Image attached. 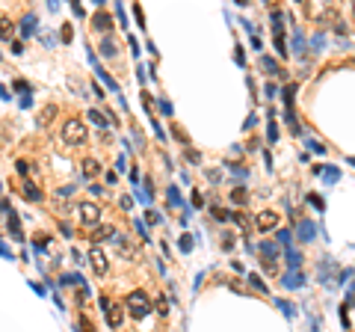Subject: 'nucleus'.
Returning <instances> with one entry per match:
<instances>
[{"label":"nucleus","mask_w":355,"mask_h":332,"mask_svg":"<svg viewBox=\"0 0 355 332\" xmlns=\"http://www.w3.org/2000/svg\"><path fill=\"white\" fill-rule=\"evenodd\" d=\"M261 69L267 71V74H278V77H284L287 71H281V66L272 59V56H261Z\"/></svg>","instance_id":"2eb2a0df"},{"label":"nucleus","mask_w":355,"mask_h":332,"mask_svg":"<svg viewBox=\"0 0 355 332\" xmlns=\"http://www.w3.org/2000/svg\"><path fill=\"white\" fill-rule=\"evenodd\" d=\"M311 48H314V51L326 48V36H322V33H314V36H311Z\"/></svg>","instance_id":"2f4dec72"},{"label":"nucleus","mask_w":355,"mask_h":332,"mask_svg":"<svg viewBox=\"0 0 355 332\" xmlns=\"http://www.w3.org/2000/svg\"><path fill=\"white\" fill-rule=\"evenodd\" d=\"M257 249H261L264 261H275V258H278V244H275V240H261Z\"/></svg>","instance_id":"f8f14e48"},{"label":"nucleus","mask_w":355,"mask_h":332,"mask_svg":"<svg viewBox=\"0 0 355 332\" xmlns=\"http://www.w3.org/2000/svg\"><path fill=\"white\" fill-rule=\"evenodd\" d=\"M184 155H186L189 163H202V155H199V152H192V148H184Z\"/></svg>","instance_id":"ea45409f"},{"label":"nucleus","mask_w":355,"mask_h":332,"mask_svg":"<svg viewBox=\"0 0 355 332\" xmlns=\"http://www.w3.org/2000/svg\"><path fill=\"white\" fill-rule=\"evenodd\" d=\"M101 312H104V317H107V323H110L113 329H118V326L124 323V309H121L118 303H113V299L101 297Z\"/></svg>","instance_id":"7ed1b4c3"},{"label":"nucleus","mask_w":355,"mask_h":332,"mask_svg":"<svg viewBox=\"0 0 355 332\" xmlns=\"http://www.w3.org/2000/svg\"><path fill=\"white\" fill-rule=\"evenodd\" d=\"M169 202H172V205H184V202H181V193H178V187H169Z\"/></svg>","instance_id":"a19ab883"},{"label":"nucleus","mask_w":355,"mask_h":332,"mask_svg":"<svg viewBox=\"0 0 355 332\" xmlns=\"http://www.w3.org/2000/svg\"><path fill=\"white\" fill-rule=\"evenodd\" d=\"M33 24H36V18H33V15H24V21H21V33L30 36V33H33Z\"/></svg>","instance_id":"c756f323"},{"label":"nucleus","mask_w":355,"mask_h":332,"mask_svg":"<svg viewBox=\"0 0 355 332\" xmlns=\"http://www.w3.org/2000/svg\"><path fill=\"white\" fill-rule=\"evenodd\" d=\"M222 249H234V234H228V231H225V237H222Z\"/></svg>","instance_id":"c03bdc74"},{"label":"nucleus","mask_w":355,"mask_h":332,"mask_svg":"<svg viewBox=\"0 0 355 332\" xmlns=\"http://www.w3.org/2000/svg\"><path fill=\"white\" fill-rule=\"evenodd\" d=\"M86 137L89 134H86V125L80 119H68L62 125V140H66V145H83Z\"/></svg>","instance_id":"f257e3e1"},{"label":"nucleus","mask_w":355,"mask_h":332,"mask_svg":"<svg viewBox=\"0 0 355 332\" xmlns=\"http://www.w3.org/2000/svg\"><path fill=\"white\" fill-rule=\"evenodd\" d=\"M249 285H252V288L257 291V294H267V291H270V288L264 285V279H261L257 273H249Z\"/></svg>","instance_id":"412c9836"},{"label":"nucleus","mask_w":355,"mask_h":332,"mask_svg":"<svg viewBox=\"0 0 355 332\" xmlns=\"http://www.w3.org/2000/svg\"><path fill=\"white\" fill-rule=\"evenodd\" d=\"M296 237H299L302 244H314V237H317V226H314L311 220H296Z\"/></svg>","instance_id":"423d86ee"},{"label":"nucleus","mask_w":355,"mask_h":332,"mask_svg":"<svg viewBox=\"0 0 355 332\" xmlns=\"http://www.w3.org/2000/svg\"><path fill=\"white\" fill-rule=\"evenodd\" d=\"M45 246H48V234H39L36 237V249H45Z\"/></svg>","instance_id":"603ef678"},{"label":"nucleus","mask_w":355,"mask_h":332,"mask_svg":"<svg viewBox=\"0 0 355 332\" xmlns=\"http://www.w3.org/2000/svg\"><path fill=\"white\" fill-rule=\"evenodd\" d=\"M231 175H234L237 181H246V175H249V169H246V166H231Z\"/></svg>","instance_id":"f704fd0d"},{"label":"nucleus","mask_w":355,"mask_h":332,"mask_svg":"<svg viewBox=\"0 0 355 332\" xmlns=\"http://www.w3.org/2000/svg\"><path fill=\"white\" fill-rule=\"evenodd\" d=\"M77 220L83 226H101V208L95 202H80L77 205Z\"/></svg>","instance_id":"20e7f679"},{"label":"nucleus","mask_w":355,"mask_h":332,"mask_svg":"<svg viewBox=\"0 0 355 332\" xmlns=\"http://www.w3.org/2000/svg\"><path fill=\"white\" fill-rule=\"evenodd\" d=\"M284 252H287V267H290V270H299V267H302V252H299V249H293V246H287Z\"/></svg>","instance_id":"dca6fc26"},{"label":"nucleus","mask_w":355,"mask_h":332,"mask_svg":"<svg viewBox=\"0 0 355 332\" xmlns=\"http://www.w3.org/2000/svg\"><path fill=\"white\" fill-rule=\"evenodd\" d=\"M335 273H340L338 267H335V261H332V258H322L320 261V282L326 288H332V276H335Z\"/></svg>","instance_id":"1a4fd4ad"},{"label":"nucleus","mask_w":355,"mask_h":332,"mask_svg":"<svg viewBox=\"0 0 355 332\" xmlns=\"http://www.w3.org/2000/svg\"><path fill=\"white\" fill-rule=\"evenodd\" d=\"M172 134H175L178 140L184 142V145H189V140H186V134H184V131H178V125H172Z\"/></svg>","instance_id":"a18cd8bd"},{"label":"nucleus","mask_w":355,"mask_h":332,"mask_svg":"<svg viewBox=\"0 0 355 332\" xmlns=\"http://www.w3.org/2000/svg\"><path fill=\"white\" fill-rule=\"evenodd\" d=\"M53 116H56V104H48L39 110V116H36V122L42 125V128H48V125L53 122Z\"/></svg>","instance_id":"ddd939ff"},{"label":"nucleus","mask_w":355,"mask_h":332,"mask_svg":"<svg viewBox=\"0 0 355 332\" xmlns=\"http://www.w3.org/2000/svg\"><path fill=\"white\" fill-rule=\"evenodd\" d=\"M261 270H264V273H270V276H275V273H278V264H275V261H261Z\"/></svg>","instance_id":"c9c22d12"},{"label":"nucleus","mask_w":355,"mask_h":332,"mask_svg":"<svg viewBox=\"0 0 355 332\" xmlns=\"http://www.w3.org/2000/svg\"><path fill=\"white\" fill-rule=\"evenodd\" d=\"M0 39H12V21L0 18Z\"/></svg>","instance_id":"bb28decb"},{"label":"nucleus","mask_w":355,"mask_h":332,"mask_svg":"<svg viewBox=\"0 0 355 332\" xmlns=\"http://www.w3.org/2000/svg\"><path fill=\"white\" fill-rule=\"evenodd\" d=\"M98 172H101V163H98L95 158H86L83 160V175H86V178H95Z\"/></svg>","instance_id":"6ab92c4d"},{"label":"nucleus","mask_w":355,"mask_h":332,"mask_svg":"<svg viewBox=\"0 0 355 332\" xmlns=\"http://www.w3.org/2000/svg\"><path fill=\"white\" fill-rule=\"evenodd\" d=\"M281 98H284L287 110H293V98H296V83H287V86L281 89Z\"/></svg>","instance_id":"aec40b11"},{"label":"nucleus","mask_w":355,"mask_h":332,"mask_svg":"<svg viewBox=\"0 0 355 332\" xmlns=\"http://www.w3.org/2000/svg\"><path fill=\"white\" fill-rule=\"evenodd\" d=\"M89 119L98 125V128H107V125H110V119H107L104 113H98V110H89Z\"/></svg>","instance_id":"a878e982"},{"label":"nucleus","mask_w":355,"mask_h":332,"mask_svg":"<svg viewBox=\"0 0 355 332\" xmlns=\"http://www.w3.org/2000/svg\"><path fill=\"white\" fill-rule=\"evenodd\" d=\"M101 53H104V56H116V53H118L116 42H113V39H104V42H101Z\"/></svg>","instance_id":"393cba45"},{"label":"nucleus","mask_w":355,"mask_h":332,"mask_svg":"<svg viewBox=\"0 0 355 332\" xmlns=\"http://www.w3.org/2000/svg\"><path fill=\"white\" fill-rule=\"evenodd\" d=\"M267 137H270V142L278 140V125H275V119H272V113H270V131H267Z\"/></svg>","instance_id":"473e14b6"},{"label":"nucleus","mask_w":355,"mask_h":332,"mask_svg":"<svg viewBox=\"0 0 355 332\" xmlns=\"http://www.w3.org/2000/svg\"><path fill=\"white\" fill-rule=\"evenodd\" d=\"M110 237H116V228L113 226H95V231H92V240H95V244L110 240Z\"/></svg>","instance_id":"4468645a"},{"label":"nucleus","mask_w":355,"mask_h":332,"mask_svg":"<svg viewBox=\"0 0 355 332\" xmlns=\"http://www.w3.org/2000/svg\"><path fill=\"white\" fill-rule=\"evenodd\" d=\"M352 18H355V3H352Z\"/></svg>","instance_id":"052dcab7"},{"label":"nucleus","mask_w":355,"mask_h":332,"mask_svg":"<svg viewBox=\"0 0 355 332\" xmlns=\"http://www.w3.org/2000/svg\"><path fill=\"white\" fill-rule=\"evenodd\" d=\"M335 33H338V36H346V24H343V21H338V24H335Z\"/></svg>","instance_id":"5fc2aeb1"},{"label":"nucleus","mask_w":355,"mask_h":332,"mask_svg":"<svg viewBox=\"0 0 355 332\" xmlns=\"http://www.w3.org/2000/svg\"><path fill=\"white\" fill-rule=\"evenodd\" d=\"M231 220H234L237 226H240V228H243V231H246V237H249V217H246V214H234Z\"/></svg>","instance_id":"cd10ccee"},{"label":"nucleus","mask_w":355,"mask_h":332,"mask_svg":"<svg viewBox=\"0 0 355 332\" xmlns=\"http://www.w3.org/2000/svg\"><path fill=\"white\" fill-rule=\"evenodd\" d=\"M338 6H335V3H329V6H326V9H320V15H317V24H320V27H326V24H338Z\"/></svg>","instance_id":"9d476101"},{"label":"nucleus","mask_w":355,"mask_h":332,"mask_svg":"<svg viewBox=\"0 0 355 332\" xmlns=\"http://www.w3.org/2000/svg\"><path fill=\"white\" fill-rule=\"evenodd\" d=\"M192 249V237L189 234H181V252H189Z\"/></svg>","instance_id":"79ce46f5"},{"label":"nucleus","mask_w":355,"mask_h":332,"mask_svg":"<svg viewBox=\"0 0 355 332\" xmlns=\"http://www.w3.org/2000/svg\"><path fill=\"white\" fill-rule=\"evenodd\" d=\"M284 119H287V125H290V131H293V134H302L299 119H296V113H293V110H284Z\"/></svg>","instance_id":"4be33fe9"},{"label":"nucleus","mask_w":355,"mask_h":332,"mask_svg":"<svg viewBox=\"0 0 355 332\" xmlns=\"http://www.w3.org/2000/svg\"><path fill=\"white\" fill-rule=\"evenodd\" d=\"M192 205H196V208H202V205H204V196H202V193H192Z\"/></svg>","instance_id":"864d4df0"},{"label":"nucleus","mask_w":355,"mask_h":332,"mask_svg":"<svg viewBox=\"0 0 355 332\" xmlns=\"http://www.w3.org/2000/svg\"><path fill=\"white\" fill-rule=\"evenodd\" d=\"M89 264H92V270H95L98 276H107V270H110V264H107V255H104L101 246H92V249H89Z\"/></svg>","instance_id":"39448f33"},{"label":"nucleus","mask_w":355,"mask_h":332,"mask_svg":"<svg viewBox=\"0 0 355 332\" xmlns=\"http://www.w3.org/2000/svg\"><path fill=\"white\" fill-rule=\"evenodd\" d=\"M272 303H275V306H278V309H281V312H284V315H287V317H293V315H296V309L290 306L287 299H272Z\"/></svg>","instance_id":"c85d7f7f"},{"label":"nucleus","mask_w":355,"mask_h":332,"mask_svg":"<svg viewBox=\"0 0 355 332\" xmlns=\"http://www.w3.org/2000/svg\"><path fill=\"white\" fill-rule=\"evenodd\" d=\"M308 202H311V205H314L317 210H322V208H326V202H322V196H308Z\"/></svg>","instance_id":"37998d69"},{"label":"nucleus","mask_w":355,"mask_h":332,"mask_svg":"<svg viewBox=\"0 0 355 332\" xmlns=\"http://www.w3.org/2000/svg\"><path fill=\"white\" fill-rule=\"evenodd\" d=\"M80 332H95L92 323H89V317H80Z\"/></svg>","instance_id":"3c124183"},{"label":"nucleus","mask_w":355,"mask_h":332,"mask_svg":"<svg viewBox=\"0 0 355 332\" xmlns=\"http://www.w3.org/2000/svg\"><path fill=\"white\" fill-rule=\"evenodd\" d=\"M9 231H12L15 237H21V228H18V217H15V214H9Z\"/></svg>","instance_id":"58836bf2"},{"label":"nucleus","mask_w":355,"mask_h":332,"mask_svg":"<svg viewBox=\"0 0 355 332\" xmlns=\"http://www.w3.org/2000/svg\"><path fill=\"white\" fill-rule=\"evenodd\" d=\"M62 42H71V27H62Z\"/></svg>","instance_id":"4d7b16f0"},{"label":"nucleus","mask_w":355,"mask_h":332,"mask_svg":"<svg viewBox=\"0 0 355 332\" xmlns=\"http://www.w3.org/2000/svg\"><path fill=\"white\" fill-rule=\"evenodd\" d=\"M21 190H24V199H30V202H39V199H42V190L36 187L33 181H24V187H21Z\"/></svg>","instance_id":"f3484780"},{"label":"nucleus","mask_w":355,"mask_h":332,"mask_svg":"<svg viewBox=\"0 0 355 332\" xmlns=\"http://www.w3.org/2000/svg\"><path fill=\"white\" fill-rule=\"evenodd\" d=\"M213 217H216L219 223H228V220H231L234 214H231V210H222V208H213Z\"/></svg>","instance_id":"72a5a7b5"},{"label":"nucleus","mask_w":355,"mask_h":332,"mask_svg":"<svg viewBox=\"0 0 355 332\" xmlns=\"http://www.w3.org/2000/svg\"><path fill=\"white\" fill-rule=\"evenodd\" d=\"M71 282H83L77 273H68V276H62V285H71Z\"/></svg>","instance_id":"8fccbe9b"},{"label":"nucleus","mask_w":355,"mask_h":332,"mask_svg":"<svg viewBox=\"0 0 355 332\" xmlns=\"http://www.w3.org/2000/svg\"><path fill=\"white\" fill-rule=\"evenodd\" d=\"M231 202L234 205H246L249 202V193L243 190V187H237V190H231Z\"/></svg>","instance_id":"5701e85b"},{"label":"nucleus","mask_w":355,"mask_h":332,"mask_svg":"<svg viewBox=\"0 0 355 332\" xmlns=\"http://www.w3.org/2000/svg\"><path fill=\"white\" fill-rule=\"evenodd\" d=\"M290 237H293V234H290L287 228H281V231H278V244L284 246V249H287V246H290Z\"/></svg>","instance_id":"e433bc0d"},{"label":"nucleus","mask_w":355,"mask_h":332,"mask_svg":"<svg viewBox=\"0 0 355 332\" xmlns=\"http://www.w3.org/2000/svg\"><path fill=\"white\" fill-rule=\"evenodd\" d=\"M281 285H284L287 291H299V288L305 285V273L302 270H290V273L281 276Z\"/></svg>","instance_id":"6e6552de"},{"label":"nucleus","mask_w":355,"mask_h":332,"mask_svg":"<svg viewBox=\"0 0 355 332\" xmlns=\"http://www.w3.org/2000/svg\"><path fill=\"white\" fill-rule=\"evenodd\" d=\"M92 24H95V30H107V33H110V30H113V18H110V12H104V9H98V12H95V18H92Z\"/></svg>","instance_id":"9b49d317"},{"label":"nucleus","mask_w":355,"mask_h":332,"mask_svg":"<svg viewBox=\"0 0 355 332\" xmlns=\"http://www.w3.org/2000/svg\"><path fill=\"white\" fill-rule=\"evenodd\" d=\"M127 312L136 317V320H142V317L151 312V299L145 291H131V297H127Z\"/></svg>","instance_id":"f03ea898"},{"label":"nucleus","mask_w":355,"mask_h":332,"mask_svg":"<svg viewBox=\"0 0 355 332\" xmlns=\"http://www.w3.org/2000/svg\"><path fill=\"white\" fill-rule=\"evenodd\" d=\"M320 175H322V181H326V184H335V181L340 178V169H338V166H320Z\"/></svg>","instance_id":"a211bd4d"},{"label":"nucleus","mask_w":355,"mask_h":332,"mask_svg":"<svg viewBox=\"0 0 355 332\" xmlns=\"http://www.w3.org/2000/svg\"><path fill=\"white\" fill-rule=\"evenodd\" d=\"M18 172H21V175H27V172H30V166H27V160H18Z\"/></svg>","instance_id":"6e6d98bb"},{"label":"nucleus","mask_w":355,"mask_h":332,"mask_svg":"<svg viewBox=\"0 0 355 332\" xmlns=\"http://www.w3.org/2000/svg\"><path fill=\"white\" fill-rule=\"evenodd\" d=\"M290 48H293V53H302L305 51V39H302V33L296 30L293 33V39H290Z\"/></svg>","instance_id":"b1692460"},{"label":"nucleus","mask_w":355,"mask_h":332,"mask_svg":"<svg viewBox=\"0 0 355 332\" xmlns=\"http://www.w3.org/2000/svg\"><path fill=\"white\" fill-rule=\"evenodd\" d=\"M157 309H160V315H163V317L169 315V306H166V299H163V297L157 299Z\"/></svg>","instance_id":"de8ad7c7"},{"label":"nucleus","mask_w":355,"mask_h":332,"mask_svg":"<svg viewBox=\"0 0 355 332\" xmlns=\"http://www.w3.org/2000/svg\"><path fill=\"white\" fill-rule=\"evenodd\" d=\"M145 220H148L151 226H157V223H163V214H160V210H154V208H148V210H145Z\"/></svg>","instance_id":"7c9ffc66"},{"label":"nucleus","mask_w":355,"mask_h":332,"mask_svg":"<svg viewBox=\"0 0 355 332\" xmlns=\"http://www.w3.org/2000/svg\"><path fill=\"white\" fill-rule=\"evenodd\" d=\"M254 226L261 228V231H272V228L278 226V214L275 210H261L257 220H254Z\"/></svg>","instance_id":"0eeeda50"},{"label":"nucleus","mask_w":355,"mask_h":332,"mask_svg":"<svg viewBox=\"0 0 355 332\" xmlns=\"http://www.w3.org/2000/svg\"><path fill=\"white\" fill-rule=\"evenodd\" d=\"M207 178H210V181H213V184H219V181H222L219 169H207Z\"/></svg>","instance_id":"49530a36"},{"label":"nucleus","mask_w":355,"mask_h":332,"mask_svg":"<svg viewBox=\"0 0 355 332\" xmlns=\"http://www.w3.org/2000/svg\"><path fill=\"white\" fill-rule=\"evenodd\" d=\"M349 163H352V166H355V158H349Z\"/></svg>","instance_id":"bf43d9fd"},{"label":"nucleus","mask_w":355,"mask_h":332,"mask_svg":"<svg viewBox=\"0 0 355 332\" xmlns=\"http://www.w3.org/2000/svg\"><path fill=\"white\" fill-rule=\"evenodd\" d=\"M308 148H311V152H317V155H326V145H322L320 140H308Z\"/></svg>","instance_id":"4c0bfd02"},{"label":"nucleus","mask_w":355,"mask_h":332,"mask_svg":"<svg viewBox=\"0 0 355 332\" xmlns=\"http://www.w3.org/2000/svg\"><path fill=\"white\" fill-rule=\"evenodd\" d=\"M349 303H355V282H352V288H349Z\"/></svg>","instance_id":"13d9d810"},{"label":"nucleus","mask_w":355,"mask_h":332,"mask_svg":"<svg viewBox=\"0 0 355 332\" xmlns=\"http://www.w3.org/2000/svg\"><path fill=\"white\" fill-rule=\"evenodd\" d=\"M264 95H267V98H275V95H278V89L272 86V83H267V86H264Z\"/></svg>","instance_id":"09e8293b"}]
</instances>
